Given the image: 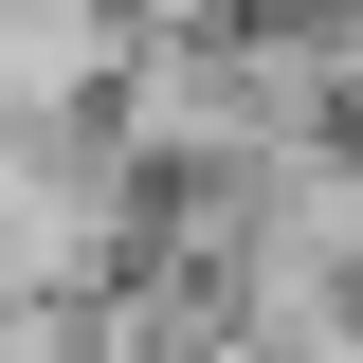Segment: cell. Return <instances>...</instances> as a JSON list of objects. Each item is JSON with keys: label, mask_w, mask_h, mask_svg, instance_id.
Instances as JSON below:
<instances>
[{"label": "cell", "mask_w": 363, "mask_h": 363, "mask_svg": "<svg viewBox=\"0 0 363 363\" xmlns=\"http://www.w3.org/2000/svg\"><path fill=\"white\" fill-rule=\"evenodd\" d=\"M145 145L91 109H0V309H91L109 272L145 255Z\"/></svg>", "instance_id": "obj_1"}, {"label": "cell", "mask_w": 363, "mask_h": 363, "mask_svg": "<svg viewBox=\"0 0 363 363\" xmlns=\"http://www.w3.org/2000/svg\"><path fill=\"white\" fill-rule=\"evenodd\" d=\"M128 18H145V0H128Z\"/></svg>", "instance_id": "obj_2"}]
</instances>
